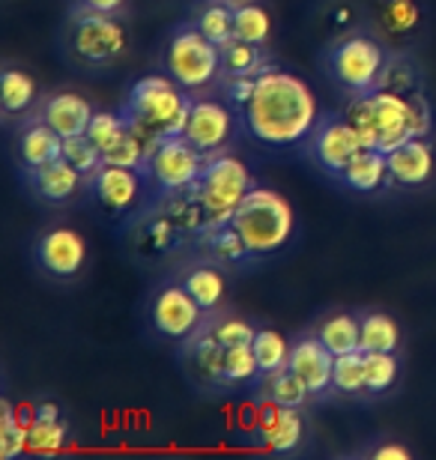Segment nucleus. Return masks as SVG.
<instances>
[{
	"label": "nucleus",
	"instance_id": "nucleus-24",
	"mask_svg": "<svg viewBox=\"0 0 436 460\" xmlns=\"http://www.w3.org/2000/svg\"><path fill=\"white\" fill-rule=\"evenodd\" d=\"M180 281L185 284V290L198 299V305L207 311L212 317L218 311V305L225 302V275H221V266L216 261H203V263H194L189 266Z\"/></svg>",
	"mask_w": 436,
	"mask_h": 460
},
{
	"label": "nucleus",
	"instance_id": "nucleus-30",
	"mask_svg": "<svg viewBox=\"0 0 436 460\" xmlns=\"http://www.w3.org/2000/svg\"><path fill=\"white\" fill-rule=\"evenodd\" d=\"M261 385L266 389V401H275V403H281V407H299V410H305V403L311 401L308 385L302 383V376L296 374L290 365L281 367V371L263 376Z\"/></svg>",
	"mask_w": 436,
	"mask_h": 460
},
{
	"label": "nucleus",
	"instance_id": "nucleus-40",
	"mask_svg": "<svg viewBox=\"0 0 436 460\" xmlns=\"http://www.w3.org/2000/svg\"><path fill=\"white\" fill-rule=\"evenodd\" d=\"M63 155L76 164V168L85 173V177H90L93 171L99 168V164H105V159H102V150L96 144H93L90 135H76V137H63Z\"/></svg>",
	"mask_w": 436,
	"mask_h": 460
},
{
	"label": "nucleus",
	"instance_id": "nucleus-18",
	"mask_svg": "<svg viewBox=\"0 0 436 460\" xmlns=\"http://www.w3.org/2000/svg\"><path fill=\"white\" fill-rule=\"evenodd\" d=\"M257 430L263 443L275 455H293L305 437V419L299 407H281L269 401L257 410Z\"/></svg>",
	"mask_w": 436,
	"mask_h": 460
},
{
	"label": "nucleus",
	"instance_id": "nucleus-4",
	"mask_svg": "<svg viewBox=\"0 0 436 460\" xmlns=\"http://www.w3.org/2000/svg\"><path fill=\"white\" fill-rule=\"evenodd\" d=\"M230 225L243 236V243L252 252L254 261H263V257L284 252L296 236L293 204L281 191L269 186H254L248 191L243 204L230 216Z\"/></svg>",
	"mask_w": 436,
	"mask_h": 460
},
{
	"label": "nucleus",
	"instance_id": "nucleus-26",
	"mask_svg": "<svg viewBox=\"0 0 436 460\" xmlns=\"http://www.w3.org/2000/svg\"><path fill=\"white\" fill-rule=\"evenodd\" d=\"M359 347L365 353H397V347H401V326H397L395 317L383 314V311H368V314L359 317Z\"/></svg>",
	"mask_w": 436,
	"mask_h": 460
},
{
	"label": "nucleus",
	"instance_id": "nucleus-6",
	"mask_svg": "<svg viewBox=\"0 0 436 460\" xmlns=\"http://www.w3.org/2000/svg\"><path fill=\"white\" fill-rule=\"evenodd\" d=\"M162 69L189 93H209L221 81V49L189 18L171 27L162 45Z\"/></svg>",
	"mask_w": 436,
	"mask_h": 460
},
{
	"label": "nucleus",
	"instance_id": "nucleus-3",
	"mask_svg": "<svg viewBox=\"0 0 436 460\" xmlns=\"http://www.w3.org/2000/svg\"><path fill=\"white\" fill-rule=\"evenodd\" d=\"M191 99L194 93L176 84L168 72H156V75L138 78L135 84L129 87L123 114L147 141L156 144L159 137L185 132Z\"/></svg>",
	"mask_w": 436,
	"mask_h": 460
},
{
	"label": "nucleus",
	"instance_id": "nucleus-10",
	"mask_svg": "<svg viewBox=\"0 0 436 460\" xmlns=\"http://www.w3.org/2000/svg\"><path fill=\"white\" fill-rule=\"evenodd\" d=\"M147 317H150L156 335L176 344H185L191 335H198L209 320V314L198 305V299L185 290V284L180 279L165 281L153 290L150 305H147Z\"/></svg>",
	"mask_w": 436,
	"mask_h": 460
},
{
	"label": "nucleus",
	"instance_id": "nucleus-35",
	"mask_svg": "<svg viewBox=\"0 0 436 460\" xmlns=\"http://www.w3.org/2000/svg\"><path fill=\"white\" fill-rule=\"evenodd\" d=\"M261 380H263V374H261V365H257V356H254L252 344L227 347V353H225V389H230V385H254Z\"/></svg>",
	"mask_w": 436,
	"mask_h": 460
},
{
	"label": "nucleus",
	"instance_id": "nucleus-37",
	"mask_svg": "<svg viewBox=\"0 0 436 460\" xmlns=\"http://www.w3.org/2000/svg\"><path fill=\"white\" fill-rule=\"evenodd\" d=\"M182 236H185V230L176 225L174 218L165 213V209L159 216H153V218H147V222H144V243L156 254L174 252V248L182 243Z\"/></svg>",
	"mask_w": 436,
	"mask_h": 460
},
{
	"label": "nucleus",
	"instance_id": "nucleus-20",
	"mask_svg": "<svg viewBox=\"0 0 436 460\" xmlns=\"http://www.w3.org/2000/svg\"><path fill=\"white\" fill-rule=\"evenodd\" d=\"M93 114H96V108H93L85 96L72 93V90H63V93L49 96L40 108V117L60 137L87 135V128L93 123Z\"/></svg>",
	"mask_w": 436,
	"mask_h": 460
},
{
	"label": "nucleus",
	"instance_id": "nucleus-2",
	"mask_svg": "<svg viewBox=\"0 0 436 460\" xmlns=\"http://www.w3.org/2000/svg\"><path fill=\"white\" fill-rule=\"evenodd\" d=\"M347 117L365 146L383 153L413 141V137H428L433 128V108L428 96L415 90L406 78L395 81L388 72L377 90L365 96H352Z\"/></svg>",
	"mask_w": 436,
	"mask_h": 460
},
{
	"label": "nucleus",
	"instance_id": "nucleus-1",
	"mask_svg": "<svg viewBox=\"0 0 436 460\" xmlns=\"http://www.w3.org/2000/svg\"><path fill=\"white\" fill-rule=\"evenodd\" d=\"M236 111L243 132L272 153L305 146L323 117L308 81L281 66H266L257 75L254 93Z\"/></svg>",
	"mask_w": 436,
	"mask_h": 460
},
{
	"label": "nucleus",
	"instance_id": "nucleus-9",
	"mask_svg": "<svg viewBox=\"0 0 436 460\" xmlns=\"http://www.w3.org/2000/svg\"><path fill=\"white\" fill-rule=\"evenodd\" d=\"M203 164H207V155H203L189 137L168 135L156 141L141 173L147 177L153 200H165V198L185 195V191H191L198 186Z\"/></svg>",
	"mask_w": 436,
	"mask_h": 460
},
{
	"label": "nucleus",
	"instance_id": "nucleus-41",
	"mask_svg": "<svg viewBox=\"0 0 436 460\" xmlns=\"http://www.w3.org/2000/svg\"><path fill=\"white\" fill-rule=\"evenodd\" d=\"M209 326H212V335L225 347L252 344L257 335V329L243 317H209Z\"/></svg>",
	"mask_w": 436,
	"mask_h": 460
},
{
	"label": "nucleus",
	"instance_id": "nucleus-12",
	"mask_svg": "<svg viewBox=\"0 0 436 460\" xmlns=\"http://www.w3.org/2000/svg\"><path fill=\"white\" fill-rule=\"evenodd\" d=\"M308 159L317 164L323 173L338 180V173L365 150V141L356 132V126L350 123V117H335V114H323L314 135L305 144Z\"/></svg>",
	"mask_w": 436,
	"mask_h": 460
},
{
	"label": "nucleus",
	"instance_id": "nucleus-11",
	"mask_svg": "<svg viewBox=\"0 0 436 460\" xmlns=\"http://www.w3.org/2000/svg\"><path fill=\"white\" fill-rule=\"evenodd\" d=\"M239 123V111L227 102L225 96L198 93L191 99L189 123H185V137L198 146L203 155H212L218 150H227L234 144Z\"/></svg>",
	"mask_w": 436,
	"mask_h": 460
},
{
	"label": "nucleus",
	"instance_id": "nucleus-14",
	"mask_svg": "<svg viewBox=\"0 0 436 460\" xmlns=\"http://www.w3.org/2000/svg\"><path fill=\"white\" fill-rule=\"evenodd\" d=\"M36 266L54 281H72L87 266V243L76 227L58 225L36 236L33 243Z\"/></svg>",
	"mask_w": 436,
	"mask_h": 460
},
{
	"label": "nucleus",
	"instance_id": "nucleus-23",
	"mask_svg": "<svg viewBox=\"0 0 436 460\" xmlns=\"http://www.w3.org/2000/svg\"><path fill=\"white\" fill-rule=\"evenodd\" d=\"M69 443V421L54 401L36 403V421L27 430V446L36 455H54Z\"/></svg>",
	"mask_w": 436,
	"mask_h": 460
},
{
	"label": "nucleus",
	"instance_id": "nucleus-45",
	"mask_svg": "<svg viewBox=\"0 0 436 460\" xmlns=\"http://www.w3.org/2000/svg\"><path fill=\"white\" fill-rule=\"evenodd\" d=\"M230 4H234V6H239V4H245V0H230Z\"/></svg>",
	"mask_w": 436,
	"mask_h": 460
},
{
	"label": "nucleus",
	"instance_id": "nucleus-36",
	"mask_svg": "<svg viewBox=\"0 0 436 460\" xmlns=\"http://www.w3.org/2000/svg\"><path fill=\"white\" fill-rule=\"evenodd\" d=\"M126 132H129V119L123 114V108H120V111H96L93 114L90 128H87L93 144L102 150V159H105L108 150H114V146L123 141Z\"/></svg>",
	"mask_w": 436,
	"mask_h": 460
},
{
	"label": "nucleus",
	"instance_id": "nucleus-22",
	"mask_svg": "<svg viewBox=\"0 0 436 460\" xmlns=\"http://www.w3.org/2000/svg\"><path fill=\"white\" fill-rule=\"evenodd\" d=\"M338 182L356 195H377L379 189L388 186V159L383 150L365 146L344 171L338 173Z\"/></svg>",
	"mask_w": 436,
	"mask_h": 460
},
{
	"label": "nucleus",
	"instance_id": "nucleus-33",
	"mask_svg": "<svg viewBox=\"0 0 436 460\" xmlns=\"http://www.w3.org/2000/svg\"><path fill=\"white\" fill-rule=\"evenodd\" d=\"M252 349L257 356V365H261V374L269 376L275 371H281L290 362V341L278 332V329H257L254 341H252Z\"/></svg>",
	"mask_w": 436,
	"mask_h": 460
},
{
	"label": "nucleus",
	"instance_id": "nucleus-32",
	"mask_svg": "<svg viewBox=\"0 0 436 460\" xmlns=\"http://www.w3.org/2000/svg\"><path fill=\"white\" fill-rule=\"evenodd\" d=\"M332 392L344 394V398H359V394H368L365 349H352V353L335 356V380H332Z\"/></svg>",
	"mask_w": 436,
	"mask_h": 460
},
{
	"label": "nucleus",
	"instance_id": "nucleus-27",
	"mask_svg": "<svg viewBox=\"0 0 436 460\" xmlns=\"http://www.w3.org/2000/svg\"><path fill=\"white\" fill-rule=\"evenodd\" d=\"M272 63L266 60L263 45H252L243 40H230L221 45V78H243V75H261Z\"/></svg>",
	"mask_w": 436,
	"mask_h": 460
},
{
	"label": "nucleus",
	"instance_id": "nucleus-31",
	"mask_svg": "<svg viewBox=\"0 0 436 460\" xmlns=\"http://www.w3.org/2000/svg\"><path fill=\"white\" fill-rule=\"evenodd\" d=\"M0 87H4V114H27L36 102V81L24 69L4 66L0 72Z\"/></svg>",
	"mask_w": 436,
	"mask_h": 460
},
{
	"label": "nucleus",
	"instance_id": "nucleus-43",
	"mask_svg": "<svg viewBox=\"0 0 436 460\" xmlns=\"http://www.w3.org/2000/svg\"><path fill=\"white\" fill-rule=\"evenodd\" d=\"M76 6L85 9H96V13H108V15H120L126 9V0H72Z\"/></svg>",
	"mask_w": 436,
	"mask_h": 460
},
{
	"label": "nucleus",
	"instance_id": "nucleus-38",
	"mask_svg": "<svg viewBox=\"0 0 436 460\" xmlns=\"http://www.w3.org/2000/svg\"><path fill=\"white\" fill-rule=\"evenodd\" d=\"M401 365L395 353H365V383L368 394H386L397 383Z\"/></svg>",
	"mask_w": 436,
	"mask_h": 460
},
{
	"label": "nucleus",
	"instance_id": "nucleus-34",
	"mask_svg": "<svg viewBox=\"0 0 436 460\" xmlns=\"http://www.w3.org/2000/svg\"><path fill=\"white\" fill-rule=\"evenodd\" d=\"M234 33H236V40H243V42L266 45L269 33H272V18H269L263 6L245 0V4H239L234 9Z\"/></svg>",
	"mask_w": 436,
	"mask_h": 460
},
{
	"label": "nucleus",
	"instance_id": "nucleus-42",
	"mask_svg": "<svg viewBox=\"0 0 436 460\" xmlns=\"http://www.w3.org/2000/svg\"><path fill=\"white\" fill-rule=\"evenodd\" d=\"M386 22L395 27L397 33H406L419 24V6L413 0H386Z\"/></svg>",
	"mask_w": 436,
	"mask_h": 460
},
{
	"label": "nucleus",
	"instance_id": "nucleus-25",
	"mask_svg": "<svg viewBox=\"0 0 436 460\" xmlns=\"http://www.w3.org/2000/svg\"><path fill=\"white\" fill-rule=\"evenodd\" d=\"M200 243L207 245V254L209 261H216L218 266H243V263H252L254 257L252 252L245 248L243 236L236 234L234 225H218V227H209L207 234L200 236Z\"/></svg>",
	"mask_w": 436,
	"mask_h": 460
},
{
	"label": "nucleus",
	"instance_id": "nucleus-8",
	"mask_svg": "<svg viewBox=\"0 0 436 460\" xmlns=\"http://www.w3.org/2000/svg\"><path fill=\"white\" fill-rule=\"evenodd\" d=\"M252 189H254L252 168L245 164L243 155L227 146V150L207 155V164H203V173L198 186L191 189V195L200 200L209 227H218L230 222L234 209L243 204V198Z\"/></svg>",
	"mask_w": 436,
	"mask_h": 460
},
{
	"label": "nucleus",
	"instance_id": "nucleus-39",
	"mask_svg": "<svg viewBox=\"0 0 436 460\" xmlns=\"http://www.w3.org/2000/svg\"><path fill=\"white\" fill-rule=\"evenodd\" d=\"M24 452H31V446H27V428L15 419L13 403L4 401V407H0V455H4V460H15Z\"/></svg>",
	"mask_w": 436,
	"mask_h": 460
},
{
	"label": "nucleus",
	"instance_id": "nucleus-16",
	"mask_svg": "<svg viewBox=\"0 0 436 460\" xmlns=\"http://www.w3.org/2000/svg\"><path fill=\"white\" fill-rule=\"evenodd\" d=\"M24 180H27V189L49 207L69 204L81 189H87V177L67 159V155L42 164V168L24 171Z\"/></svg>",
	"mask_w": 436,
	"mask_h": 460
},
{
	"label": "nucleus",
	"instance_id": "nucleus-17",
	"mask_svg": "<svg viewBox=\"0 0 436 460\" xmlns=\"http://www.w3.org/2000/svg\"><path fill=\"white\" fill-rule=\"evenodd\" d=\"M388 159V182L401 189H422L428 186L433 171H436V155L433 144L428 137H413L395 150L386 153Z\"/></svg>",
	"mask_w": 436,
	"mask_h": 460
},
{
	"label": "nucleus",
	"instance_id": "nucleus-19",
	"mask_svg": "<svg viewBox=\"0 0 436 460\" xmlns=\"http://www.w3.org/2000/svg\"><path fill=\"white\" fill-rule=\"evenodd\" d=\"M225 353L227 347L212 335L209 320L198 335H191L182 344V358L189 365L194 383L209 385V389H225Z\"/></svg>",
	"mask_w": 436,
	"mask_h": 460
},
{
	"label": "nucleus",
	"instance_id": "nucleus-7",
	"mask_svg": "<svg viewBox=\"0 0 436 460\" xmlns=\"http://www.w3.org/2000/svg\"><path fill=\"white\" fill-rule=\"evenodd\" d=\"M388 63H392V58L383 49V42L365 31L338 36L326 49V54H323L326 75L341 90H347L350 96H365L383 84Z\"/></svg>",
	"mask_w": 436,
	"mask_h": 460
},
{
	"label": "nucleus",
	"instance_id": "nucleus-5",
	"mask_svg": "<svg viewBox=\"0 0 436 460\" xmlns=\"http://www.w3.org/2000/svg\"><path fill=\"white\" fill-rule=\"evenodd\" d=\"M63 54L81 69H108L111 63L126 58L129 31L120 15L96 13L72 4L60 31Z\"/></svg>",
	"mask_w": 436,
	"mask_h": 460
},
{
	"label": "nucleus",
	"instance_id": "nucleus-28",
	"mask_svg": "<svg viewBox=\"0 0 436 460\" xmlns=\"http://www.w3.org/2000/svg\"><path fill=\"white\" fill-rule=\"evenodd\" d=\"M234 9L236 6L230 4V0H200L198 9L191 13V22L221 49V45H227L230 40H236Z\"/></svg>",
	"mask_w": 436,
	"mask_h": 460
},
{
	"label": "nucleus",
	"instance_id": "nucleus-15",
	"mask_svg": "<svg viewBox=\"0 0 436 460\" xmlns=\"http://www.w3.org/2000/svg\"><path fill=\"white\" fill-rule=\"evenodd\" d=\"M302 383L308 385L311 398H323L332 392V380H335V353L317 338V332H302L290 341V362Z\"/></svg>",
	"mask_w": 436,
	"mask_h": 460
},
{
	"label": "nucleus",
	"instance_id": "nucleus-21",
	"mask_svg": "<svg viewBox=\"0 0 436 460\" xmlns=\"http://www.w3.org/2000/svg\"><path fill=\"white\" fill-rule=\"evenodd\" d=\"M63 155V137L36 114L24 123V128L18 132V162L24 171L42 168L54 159Z\"/></svg>",
	"mask_w": 436,
	"mask_h": 460
},
{
	"label": "nucleus",
	"instance_id": "nucleus-44",
	"mask_svg": "<svg viewBox=\"0 0 436 460\" xmlns=\"http://www.w3.org/2000/svg\"><path fill=\"white\" fill-rule=\"evenodd\" d=\"M370 457H374V460H410L413 452L406 446H401V443H386V446L374 448Z\"/></svg>",
	"mask_w": 436,
	"mask_h": 460
},
{
	"label": "nucleus",
	"instance_id": "nucleus-13",
	"mask_svg": "<svg viewBox=\"0 0 436 460\" xmlns=\"http://www.w3.org/2000/svg\"><path fill=\"white\" fill-rule=\"evenodd\" d=\"M87 195L111 216H129L144 204V198H153L141 171L108 162L87 177Z\"/></svg>",
	"mask_w": 436,
	"mask_h": 460
},
{
	"label": "nucleus",
	"instance_id": "nucleus-29",
	"mask_svg": "<svg viewBox=\"0 0 436 460\" xmlns=\"http://www.w3.org/2000/svg\"><path fill=\"white\" fill-rule=\"evenodd\" d=\"M314 332H317L320 341L326 344L335 356H344V353H352V349H361L359 347V341H361L359 317L347 314V311H338V314L323 317Z\"/></svg>",
	"mask_w": 436,
	"mask_h": 460
}]
</instances>
